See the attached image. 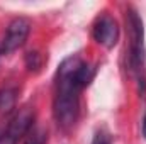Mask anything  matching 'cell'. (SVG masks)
Instances as JSON below:
<instances>
[{
  "instance_id": "cell-1",
  "label": "cell",
  "mask_w": 146,
  "mask_h": 144,
  "mask_svg": "<svg viewBox=\"0 0 146 144\" xmlns=\"http://www.w3.org/2000/svg\"><path fill=\"white\" fill-rule=\"evenodd\" d=\"M83 61L78 56H70L63 59L56 75V95L53 102L54 119L60 127L70 129L75 126L80 114V83L78 71Z\"/></svg>"
},
{
  "instance_id": "cell-2",
  "label": "cell",
  "mask_w": 146,
  "mask_h": 144,
  "mask_svg": "<svg viewBox=\"0 0 146 144\" xmlns=\"http://www.w3.org/2000/svg\"><path fill=\"white\" fill-rule=\"evenodd\" d=\"M126 24L129 34V66L136 73L138 80L145 85V31L141 17L133 7H129L126 12Z\"/></svg>"
},
{
  "instance_id": "cell-3",
  "label": "cell",
  "mask_w": 146,
  "mask_h": 144,
  "mask_svg": "<svg viewBox=\"0 0 146 144\" xmlns=\"http://www.w3.org/2000/svg\"><path fill=\"white\" fill-rule=\"evenodd\" d=\"M29 32H31V22L27 19H24V17L14 19L7 27V32L3 36L0 51L2 53H12V51L19 49L26 42Z\"/></svg>"
},
{
  "instance_id": "cell-4",
  "label": "cell",
  "mask_w": 146,
  "mask_h": 144,
  "mask_svg": "<svg viewBox=\"0 0 146 144\" xmlns=\"http://www.w3.org/2000/svg\"><path fill=\"white\" fill-rule=\"evenodd\" d=\"M92 36H94V39L100 46L110 49V48H114L117 44V39H119V26H117V22L110 15H100L97 19V22L94 24Z\"/></svg>"
},
{
  "instance_id": "cell-5",
  "label": "cell",
  "mask_w": 146,
  "mask_h": 144,
  "mask_svg": "<svg viewBox=\"0 0 146 144\" xmlns=\"http://www.w3.org/2000/svg\"><path fill=\"white\" fill-rule=\"evenodd\" d=\"M34 126V108L29 107V105H24L21 107L15 115L10 119L9 122V129H7V134L12 137V139H19V137H24Z\"/></svg>"
},
{
  "instance_id": "cell-6",
  "label": "cell",
  "mask_w": 146,
  "mask_h": 144,
  "mask_svg": "<svg viewBox=\"0 0 146 144\" xmlns=\"http://www.w3.org/2000/svg\"><path fill=\"white\" fill-rule=\"evenodd\" d=\"M17 100V90L15 88H2L0 90V110L2 112H10Z\"/></svg>"
},
{
  "instance_id": "cell-7",
  "label": "cell",
  "mask_w": 146,
  "mask_h": 144,
  "mask_svg": "<svg viewBox=\"0 0 146 144\" xmlns=\"http://www.w3.org/2000/svg\"><path fill=\"white\" fill-rule=\"evenodd\" d=\"M48 143V132L46 129L39 127V126H33V129L26 134V141L24 144H46Z\"/></svg>"
},
{
  "instance_id": "cell-8",
  "label": "cell",
  "mask_w": 146,
  "mask_h": 144,
  "mask_svg": "<svg viewBox=\"0 0 146 144\" xmlns=\"http://www.w3.org/2000/svg\"><path fill=\"white\" fill-rule=\"evenodd\" d=\"M26 65L31 71H39L42 66V56L37 51H29L26 54Z\"/></svg>"
},
{
  "instance_id": "cell-9",
  "label": "cell",
  "mask_w": 146,
  "mask_h": 144,
  "mask_svg": "<svg viewBox=\"0 0 146 144\" xmlns=\"http://www.w3.org/2000/svg\"><path fill=\"white\" fill-rule=\"evenodd\" d=\"M92 144H112V141H110V136L107 134V132L99 131V132L94 136V141H92Z\"/></svg>"
},
{
  "instance_id": "cell-10",
  "label": "cell",
  "mask_w": 146,
  "mask_h": 144,
  "mask_svg": "<svg viewBox=\"0 0 146 144\" xmlns=\"http://www.w3.org/2000/svg\"><path fill=\"white\" fill-rule=\"evenodd\" d=\"M15 143H17V141H15V139H12L7 132H3V134L0 136V144H15Z\"/></svg>"
},
{
  "instance_id": "cell-11",
  "label": "cell",
  "mask_w": 146,
  "mask_h": 144,
  "mask_svg": "<svg viewBox=\"0 0 146 144\" xmlns=\"http://www.w3.org/2000/svg\"><path fill=\"white\" fill-rule=\"evenodd\" d=\"M143 136L146 137V115H145V119H143Z\"/></svg>"
},
{
  "instance_id": "cell-12",
  "label": "cell",
  "mask_w": 146,
  "mask_h": 144,
  "mask_svg": "<svg viewBox=\"0 0 146 144\" xmlns=\"http://www.w3.org/2000/svg\"><path fill=\"white\" fill-rule=\"evenodd\" d=\"M0 53H2V51H0Z\"/></svg>"
}]
</instances>
